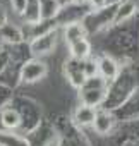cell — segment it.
I'll list each match as a JSON object with an SVG mask.
<instances>
[{
    "instance_id": "obj_1",
    "label": "cell",
    "mask_w": 139,
    "mask_h": 146,
    "mask_svg": "<svg viewBox=\"0 0 139 146\" xmlns=\"http://www.w3.org/2000/svg\"><path fill=\"white\" fill-rule=\"evenodd\" d=\"M45 74H46V65L40 60H29L21 70V78L24 83H34L41 79Z\"/></svg>"
},
{
    "instance_id": "obj_15",
    "label": "cell",
    "mask_w": 139,
    "mask_h": 146,
    "mask_svg": "<svg viewBox=\"0 0 139 146\" xmlns=\"http://www.w3.org/2000/svg\"><path fill=\"white\" fill-rule=\"evenodd\" d=\"M0 146H2V144H0Z\"/></svg>"
},
{
    "instance_id": "obj_13",
    "label": "cell",
    "mask_w": 139,
    "mask_h": 146,
    "mask_svg": "<svg viewBox=\"0 0 139 146\" xmlns=\"http://www.w3.org/2000/svg\"><path fill=\"white\" fill-rule=\"evenodd\" d=\"M11 4H12V9L17 14H23L28 7V0H11Z\"/></svg>"
},
{
    "instance_id": "obj_8",
    "label": "cell",
    "mask_w": 139,
    "mask_h": 146,
    "mask_svg": "<svg viewBox=\"0 0 139 146\" xmlns=\"http://www.w3.org/2000/svg\"><path fill=\"white\" fill-rule=\"evenodd\" d=\"M2 124H4V127H7V129H17V127L21 125V115H19L16 110L7 108V110L2 112Z\"/></svg>"
},
{
    "instance_id": "obj_4",
    "label": "cell",
    "mask_w": 139,
    "mask_h": 146,
    "mask_svg": "<svg viewBox=\"0 0 139 146\" xmlns=\"http://www.w3.org/2000/svg\"><path fill=\"white\" fill-rule=\"evenodd\" d=\"M71 53H72V58L74 60H79V62L86 60L89 57V53H91V46H89L88 40L84 38V40H79V41L71 43Z\"/></svg>"
},
{
    "instance_id": "obj_2",
    "label": "cell",
    "mask_w": 139,
    "mask_h": 146,
    "mask_svg": "<svg viewBox=\"0 0 139 146\" xmlns=\"http://www.w3.org/2000/svg\"><path fill=\"white\" fill-rule=\"evenodd\" d=\"M98 72L101 74V78H105V79H113V78H117V74H118V65L115 64L113 58L103 57V58L98 62Z\"/></svg>"
},
{
    "instance_id": "obj_5",
    "label": "cell",
    "mask_w": 139,
    "mask_h": 146,
    "mask_svg": "<svg viewBox=\"0 0 139 146\" xmlns=\"http://www.w3.org/2000/svg\"><path fill=\"white\" fill-rule=\"evenodd\" d=\"M93 127H95V131H96L98 134H107V132L113 127V119H112V115H108L107 112H96Z\"/></svg>"
},
{
    "instance_id": "obj_11",
    "label": "cell",
    "mask_w": 139,
    "mask_h": 146,
    "mask_svg": "<svg viewBox=\"0 0 139 146\" xmlns=\"http://www.w3.org/2000/svg\"><path fill=\"white\" fill-rule=\"evenodd\" d=\"M96 72H98V62H95V60H86V62L83 64V74H84L86 79L95 78Z\"/></svg>"
},
{
    "instance_id": "obj_9",
    "label": "cell",
    "mask_w": 139,
    "mask_h": 146,
    "mask_svg": "<svg viewBox=\"0 0 139 146\" xmlns=\"http://www.w3.org/2000/svg\"><path fill=\"white\" fill-rule=\"evenodd\" d=\"M84 36H86V29H84L81 24H69V26L65 28V38H67L69 43L84 40Z\"/></svg>"
},
{
    "instance_id": "obj_6",
    "label": "cell",
    "mask_w": 139,
    "mask_h": 146,
    "mask_svg": "<svg viewBox=\"0 0 139 146\" xmlns=\"http://www.w3.org/2000/svg\"><path fill=\"white\" fill-rule=\"evenodd\" d=\"M103 100V88H83V102L88 107H96Z\"/></svg>"
},
{
    "instance_id": "obj_7",
    "label": "cell",
    "mask_w": 139,
    "mask_h": 146,
    "mask_svg": "<svg viewBox=\"0 0 139 146\" xmlns=\"http://www.w3.org/2000/svg\"><path fill=\"white\" fill-rule=\"evenodd\" d=\"M53 43H55V35H53V33H48L46 36L38 38V40L31 45V48H33V52H36V53H46V52L52 50Z\"/></svg>"
},
{
    "instance_id": "obj_10",
    "label": "cell",
    "mask_w": 139,
    "mask_h": 146,
    "mask_svg": "<svg viewBox=\"0 0 139 146\" xmlns=\"http://www.w3.org/2000/svg\"><path fill=\"white\" fill-rule=\"evenodd\" d=\"M69 70V78H71V81H72V84H76V86H83L84 84V81H86V78H84V74H83V64L79 65V67H76V69H72L71 65L67 67Z\"/></svg>"
},
{
    "instance_id": "obj_14",
    "label": "cell",
    "mask_w": 139,
    "mask_h": 146,
    "mask_svg": "<svg viewBox=\"0 0 139 146\" xmlns=\"http://www.w3.org/2000/svg\"><path fill=\"white\" fill-rule=\"evenodd\" d=\"M72 2H74V4H79V5H81V4H84V2H88V0H72Z\"/></svg>"
},
{
    "instance_id": "obj_3",
    "label": "cell",
    "mask_w": 139,
    "mask_h": 146,
    "mask_svg": "<svg viewBox=\"0 0 139 146\" xmlns=\"http://www.w3.org/2000/svg\"><path fill=\"white\" fill-rule=\"evenodd\" d=\"M95 117H96L95 107H88V105H81V107L76 110V113H74L76 122L81 124V125H93Z\"/></svg>"
},
{
    "instance_id": "obj_12",
    "label": "cell",
    "mask_w": 139,
    "mask_h": 146,
    "mask_svg": "<svg viewBox=\"0 0 139 146\" xmlns=\"http://www.w3.org/2000/svg\"><path fill=\"white\" fill-rule=\"evenodd\" d=\"M134 4L132 2H125L122 7H120V11H118V16H117V21H124V19H127L129 16H132V12H134Z\"/></svg>"
}]
</instances>
